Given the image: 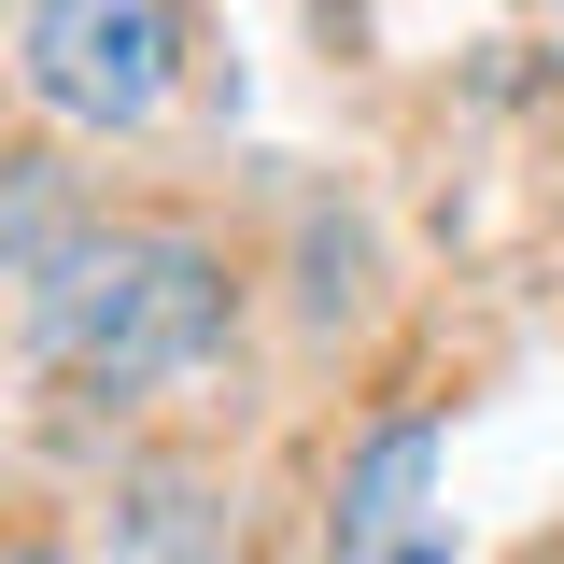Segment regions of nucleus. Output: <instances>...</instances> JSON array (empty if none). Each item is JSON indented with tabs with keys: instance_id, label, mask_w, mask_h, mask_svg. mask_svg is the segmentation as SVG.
Here are the masks:
<instances>
[{
	"instance_id": "3",
	"label": "nucleus",
	"mask_w": 564,
	"mask_h": 564,
	"mask_svg": "<svg viewBox=\"0 0 564 564\" xmlns=\"http://www.w3.org/2000/svg\"><path fill=\"white\" fill-rule=\"evenodd\" d=\"M325 564H452V508H437V423H367L325 494Z\"/></svg>"
},
{
	"instance_id": "1",
	"label": "nucleus",
	"mask_w": 564,
	"mask_h": 564,
	"mask_svg": "<svg viewBox=\"0 0 564 564\" xmlns=\"http://www.w3.org/2000/svg\"><path fill=\"white\" fill-rule=\"evenodd\" d=\"M29 339L85 395H155V381L226 352V254L184 240V226H85L29 282Z\"/></svg>"
},
{
	"instance_id": "2",
	"label": "nucleus",
	"mask_w": 564,
	"mask_h": 564,
	"mask_svg": "<svg viewBox=\"0 0 564 564\" xmlns=\"http://www.w3.org/2000/svg\"><path fill=\"white\" fill-rule=\"evenodd\" d=\"M184 57V0H29V99L57 128H155Z\"/></svg>"
},
{
	"instance_id": "6",
	"label": "nucleus",
	"mask_w": 564,
	"mask_h": 564,
	"mask_svg": "<svg viewBox=\"0 0 564 564\" xmlns=\"http://www.w3.org/2000/svg\"><path fill=\"white\" fill-rule=\"evenodd\" d=\"M128 508H141V522H128L141 564H198V480H141Z\"/></svg>"
},
{
	"instance_id": "5",
	"label": "nucleus",
	"mask_w": 564,
	"mask_h": 564,
	"mask_svg": "<svg viewBox=\"0 0 564 564\" xmlns=\"http://www.w3.org/2000/svg\"><path fill=\"white\" fill-rule=\"evenodd\" d=\"M296 296H311V325H339L352 296H367V226L311 212V240H296Z\"/></svg>"
},
{
	"instance_id": "4",
	"label": "nucleus",
	"mask_w": 564,
	"mask_h": 564,
	"mask_svg": "<svg viewBox=\"0 0 564 564\" xmlns=\"http://www.w3.org/2000/svg\"><path fill=\"white\" fill-rule=\"evenodd\" d=\"M85 226H99V212L70 198L57 155H14V170H0V282H43L70 240H85Z\"/></svg>"
},
{
	"instance_id": "7",
	"label": "nucleus",
	"mask_w": 564,
	"mask_h": 564,
	"mask_svg": "<svg viewBox=\"0 0 564 564\" xmlns=\"http://www.w3.org/2000/svg\"><path fill=\"white\" fill-rule=\"evenodd\" d=\"M0 564H70V551H57V536H14V551H0Z\"/></svg>"
}]
</instances>
